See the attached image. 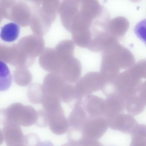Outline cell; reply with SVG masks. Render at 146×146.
I'll return each instance as SVG.
<instances>
[{
	"instance_id": "27",
	"label": "cell",
	"mask_w": 146,
	"mask_h": 146,
	"mask_svg": "<svg viewBox=\"0 0 146 146\" xmlns=\"http://www.w3.org/2000/svg\"><path fill=\"white\" fill-rule=\"evenodd\" d=\"M132 140L130 146H146V136L131 134Z\"/></svg>"
},
{
	"instance_id": "20",
	"label": "cell",
	"mask_w": 146,
	"mask_h": 146,
	"mask_svg": "<svg viewBox=\"0 0 146 146\" xmlns=\"http://www.w3.org/2000/svg\"><path fill=\"white\" fill-rule=\"evenodd\" d=\"M27 96L31 103L41 104L45 96L42 85L37 83L30 85L27 90Z\"/></svg>"
},
{
	"instance_id": "12",
	"label": "cell",
	"mask_w": 146,
	"mask_h": 146,
	"mask_svg": "<svg viewBox=\"0 0 146 146\" xmlns=\"http://www.w3.org/2000/svg\"><path fill=\"white\" fill-rule=\"evenodd\" d=\"M107 120L110 128L127 134H131L138 124L132 115L124 113Z\"/></svg>"
},
{
	"instance_id": "15",
	"label": "cell",
	"mask_w": 146,
	"mask_h": 146,
	"mask_svg": "<svg viewBox=\"0 0 146 146\" xmlns=\"http://www.w3.org/2000/svg\"><path fill=\"white\" fill-rule=\"evenodd\" d=\"M83 100H76L67 118L69 127L82 129L88 115L82 105Z\"/></svg>"
},
{
	"instance_id": "8",
	"label": "cell",
	"mask_w": 146,
	"mask_h": 146,
	"mask_svg": "<svg viewBox=\"0 0 146 146\" xmlns=\"http://www.w3.org/2000/svg\"><path fill=\"white\" fill-rule=\"evenodd\" d=\"M108 127L107 120L104 117L88 115L82 128L84 138L98 140L105 133Z\"/></svg>"
},
{
	"instance_id": "1",
	"label": "cell",
	"mask_w": 146,
	"mask_h": 146,
	"mask_svg": "<svg viewBox=\"0 0 146 146\" xmlns=\"http://www.w3.org/2000/svg\"><path fill=\"white\" fill-rule=\"evenodd\" d=\"M105 6L96 0H70L64 7L60 20L76 46L87 49L102 26Z\"/></svg>"
},
{
	"instance_id": "31",
	"label": "cell",
	"mask_w": 146,
	"mask_h": 146,
	"mask_svg": "<svg viewBox=\"0 0 146 146\" xmlns=\"http://www.w3.org/2000/svg\"><path fill=\"white\" fill-rule=\"evenodd\" d=\"M61 146H75L69 143H67L62 144Z\"/></svg>"
},
{
	"instance_id": "25",
	"label": "cell",
	"mask_w": 146,
	"mask_h": 146,
	"mask_svg": "<svg viewBox=\"0 0 146 146\" xmlns=\"http://www.w3.org/2000/svg\"><path fill=\"white\" fill-rule=\"evenodd\" d=\"M35 125L40 128H45L48 126L47 116L43 109L37 111V119Z\"/></svg>"
},
{
	"instance_id": "22",
	"label": "cell",
	"mask_w": 146,
	"mask_h": 146,
	"mask_svg": "<svg viewBox=\"0 0 146 146\" xmlns=\"http://www.w3.org/2000/svg\"><path fill=\"white\" fill-rule=\"evenodd\" d=\"M60 98L61 101L67 104L76 101L77 97L74 86L66 83L61 91Z\"/></svg>"
},
{
	"instance_id": "2",
	"label": "cell",
	"mask_w": 146,
	"mask_h": 146,
	"mask_svg": "<svg viewBox=\"0 0 146 146\" xmlns=\"http://www.w3.org/2000/svg\"><path fill=\"white\" fill-rule=\"evenodd\" d=\"M43 38L37 35H31L21 38L17 44L10 46L11 64L17 67L28 68L34 63L35 57L44 50Z\"/></svg>"
},
{
	"instance_id": "6",
	"label": "cell",
	"mask_w": 146,
	"mask_h": 146,
	"mask_svg": "<svg viewBox=\"0 0 146 146\" xmlns=\"http://www.w3.org/2000/svg\"><path fill=\"white\" fill-rule=\"evenodd\" d=\"M106 82L99 72H89L81 77L74 85L76 100H82L92 93L102 90Z\"/></svg>"
},
{
	"instance_id": "18",
	"label": "cell",
	"mask_w": 146,
	"mask_h": 146,
	"mask_svg": "<svg viewBox=\"0 0 146 146\" xmlns=\"http://www.w3.org/2000/svg\"><path fill=\"white\" fill-rule=\"evenodd\" d=\"M19 25L15 23L6 24L1 28L0 37L2 40L7 42H13L18 38L20 33Z\"/></svg>"
},
{
	"instance_id": "28",
	"label": "cell",
	"mask_w": 146,
	"mask_h": 146,
	"mask_svg": "<svg viewBox=\"0 0 146 146\" xmlns=\"http://www.w3.org/2000/svg\"><path fill=\"white\" fill-rule=\"evenodd\" d=\"M80 146H103L98 140L84 138Z\"/></svg>"
},
{
	"instance_id": "19",
	"label": "cell",
	"mask_w": 146,
	"mask_h": 146,
	"mask_svg": "<svg viewBox=\"0 0 146 146\" xmlns=\"http://www.w3.org/2000/svg\"><path fill=\"white\" fill-rule=\"evenodd\" d=\"M15 82L17 85L25 86L30 84L32 79L31 74L28 68L24 67H17L13 73Z\"/></svg>"
},
{
	"instance_id": "17",
	"label": "cell",
	"mask_w": 146,
	"mask_h": 146,
	"mask_svg": "<svg viewBox=\"0 0 146 146\" xmlns=\"http://www.w3.org/2000/svg\"><path fill=\"white\" fill-rule=\"evenodd\" d=\"M145 104L139 93L125 100V107L127 111L132 115H136L144 110Z\"/></svg>"
},
{
	"instance_id": "7",
	"label": "cell",
	"mask_w": 146,
	"mask_h": 146,
	"mask_svg": "<svg viewBox=\"0 0 146 146\" xmlns=\"http://www.w3.org/2000/svg\"><path fill=\"white\" fill-rule=\"evenodd\" d=\"M16 1H3L1 9L3 17L26 26L31 23L32 11L27 4Z\"/></svg>"
},
{
	"instance_id": "3",
	"label": "cell",
	"mask_w": 146,
	"mask_h": 146,
	"mask_svg": "<svg viewBox=\"0 0 146 146\" xmlns=\"http://www.w3.org/2000/svg\"><path fill=\"white\" fill-rule=\"evenodd\" d=\"M44 1L34 2L32 11L31 27L38 36L44 35L48 31L58 12L60 4L59 1Z\"/></svg>"
},
{
	"instance_id": "16",
	"label": "cell",
	"mask_w": 146,
	"mask_h": 146,
	"mask_svg": "<svg viewBox=\"0 0 146 146\" xmlns=\"http://www.w3.org/2000/svg\"><path fill=\"white\" fill-rule=\"evenodd\" d=\"M82 105L88 115L104 117V99L103 98L92 94L83 99Z\"/></svg>"
},
{
	"instance_id": "24",
	"label": "cell",
	"mask_w": 146,
	"mask_h": 146,
	"mask_svg": "<svg viewBox=\"0 0 146 146\" xmlns=\"http://www.w3.org/2000/svg\"><path fill=\"white\" fill-rule=\"evenodd\" d=\"M129 68L141 78L146 79V60L139 61Z\"/></svg>"
},
{
	"instance_id": "29",
	"label": "cell",
	"mask_w": 146,
	"mask_h": 146,
	"mask_svg": "<svg viewBox=\"0 0 146 146\" xmlns=\"http://www.w3.org/2000/svg\"><path fill=\"white\" fill-rule=\"evenodd\" d=\"M139 94L146 105V81L143 83Z\"/></svg>"
},
{
	"instance_id": "4",
	"label": "cell",
	"mask_w": 146,
	"mask_h": 146,
	"mask_svg": "<svg viewBox=\"0 0 146 146\" xmlns=\"http://www.w3.org/2000/svg\"><path fill=\"white\" fill-rule=\"evenodd\" d=\"M0 115V121L8 120L20 126L29 127L35 124L37 111L31 106L17 102L1 109Z\"/></svg>"
},
{
	"instance_id": "13",
	"label": "cell",
	"mask_w": 146,
	"mask_h": 146,
	"mask_svg": "<svg viewBox=\"0 0 146 146\" xmlns=\"http://www.w3.org/2000/svg\"><path fill=\"white\" fill-rule=\"evenodd\" d=\"M66 83L60 74L50 73L47 74L44 78L42 84L45 96L60 98L61 91Z\"/></svg>"
},
{
	"instance_id": "10",
	"label": "cell",
	"mask_w": 146,
	"mask_h": 146,
	"mask_svg": "<svg viewBox=\"0 0 146 146\" xmlns=\"http://www.w3.org/2000/svg\"><path fill=\"white\" fill-rule=\"evenodd\" d=\"M0 122L3 126L1 133L7 146L24 144L25 136L20 125L8 120Z\"/></svg>"
},
{
	"instance_id": "30",
	"label": "cell",
	"mask_w": 146,
	"mask_h": 146,
	"mask_svg": "<svg viewBox=\"0 0 146 146\" xmlns=\"http://www.w3.org/2000/svg\"><path fill=\"white\" fill-rule=\"evenodd\" d=\"M37 146H54L52 143L49 141L40 142Z\"/></svg>"
},
{
	"instance_id": "26",
	"label": "cell",
	"mask_w": 146,
	"mask_h": 146,
	"mask_svg": "<svg viewBox=\"0 0 146 146\" xmlns=\"http://www.w3.org/2000/svg\"><path fill=\"white\" fill-rule=\"evenodd\" d=\"M40 142L38 136L35 133H30L24 137V144L26 146H37Z\"/></svg>"
},
{
	"instance_id": "11",
	"label": "cell",
	"mask_w": 146,
	"mask_h": 146,
	"mask_svg": "<svg viewBox=\"0 0 146 146\" xmlns=\"http://www.w3.org/2000/svg\"><path fill=\"white\" fill-rule=\"evenodd\" d=\"M104 99V117L107 119L123 113L125 100L115 92L109 93L106 96Z\"/></svg>"
},
{
	"instance_id": "32",
	"label": "cell",
	"mask_w": 146,
	"mask_h": 146,
	"mask_svg": "<svg viewBox=\"0 0 146 146\" xmlns=\"http://www.w3.org/2000/svg\"><path fill=\"white\" fill-rule=\"evenodd\" d=\"M13 146H26L24 144H20L15 145Z\"/></svg>"
},
{
	"instance_id": "9",
	"label": "cell",
	"mask_w": 146,
	"mask_h": 146,
	"mask_svg": "<svg viewBox=\"0 0 146 146\" xmlns=\"http://www.w3.org/2000/svg\"><path fill=\"white\" fill-rule=\"evenodd\" d=\"M43 110L47 117L50 129L52 133L61 135L67 131L69 124L62 106L52 110Z\"/></svg>"
},
{
	"instance_id": "5",
	"label": "cell",
	"mask_w": 146,
	"mask_h": 146,
	"mask_svg": "<svg viewBox=\"0 0 146 146\" xmlns=\"http://www.w3.org/2000/svg\"><path fill=\"white\" fill-rule=\"evenodd\" d=\"M141 78L129 68L120 73L113 83L114 92L124 100L139 93Z\"/></svg>"
},
{
	"instance_id": "23",
	"label": "cell",
	"mask_w": 146,
	"mask_h": 146,
	"mask_svg": "<svg viewBox=\"0 0 146 146\" xmlns=\"http://www.w3.org/2000/svg\"><path fill=\"white\" fill-rule=\"evenodd\" d=\"M134 32L137 37L146 45V19L142 20L136 25Z\"/></svg>"
},
{
	"instance_id": "14",
	"label": "cell",
	"mask_w": 146,
	"mask_h": 146,
	"mask_svg": "<svg viewBox=\"0 0 146 146\" xmlns=\"http://www.w3.org/2000/svg\"><path fill=\"white\" fill-rule=\"evenodd\" d=\"M82 71L81 62L74 56L63 66L60 74L66 83H76L81 78Z\"/></svg>"
},
{
	"instance_id": "21",
	"label": "cell",
	"mask_w": 146,
	"mask_h": 146,
	"mask_svg": "<svg viewBox=\"0 0 146 146\" xmlns=\"http://www.w3.org/2000/svg\"><path fill=\"white\" fill-rule=\"evenodd\" d=\"M0 90L1 91H4L11 86L12 78L8 67L3 61L0 62Z\"/></svg>"
}]
</instances>
